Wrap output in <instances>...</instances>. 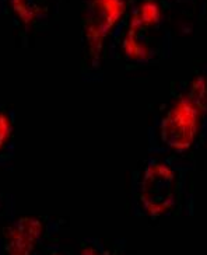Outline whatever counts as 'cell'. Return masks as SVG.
Here are the masks:
<instances>
[{"instance_id": "277c9868", "label": "cell", "mask_w": 207, "mask_h": 255, "mask_svg": "<svg viewBox=\"0 0 207 255\" xmlns=\"http://www.w3.org/2000/svg\"><path fill=\"white\" fill-rule=\"evenodd\" d=\"M177 173L170 164L150 161L140 181L141 206L155 218L167 213L177 201Z\"/></svg>"}, {"instance_id": "5b68a950", "label": "cell", "mask_w": 207, "mask_h": 255, "mask_svg": "<svg viewBox=\"0 0 207 255\" xmlns=\"http://www.w3.org/2000/svg\"><path fill=\"white\" fill-rule=\"evenodd\" d=\"M44 225L38 218L22 216L8 227L4 237L6 255H34Z\"/></svg>"}, {"instance_id": "7a4b0ae2", "label": "cell", "mask_w": 207, "mask_h": 255, "mask_svg": "<svg viewBox=\"0 0 207 255\" xmlns=\"http://www.w3.org/2000/svg\"><path fill=\"white\" fill-rule=\"evenodd\" d=\"M163 20V10L155 0H143L132 13L122 39L126 58L133 62H147L151 58L154 35Z\"/></svg>"}, {"instance_id": "8992f818", "label": "cell", "mask_w": 207, "mask_h": 255, "mask_svg": "<svg viewBox=\"0 0 207 255\" xmlns=\"http://www.w3.org/2000/svg\"><path fill=\"white\" fill-rule=\"evenodd\" d=\"M52 3L53 0H10L15 17L25 25H31L44 17Z\"/></svg>"}, {"instance_id": "52a82bcc", "label": "cell", "mask_w": 207, "mask_h": 255, "mask_svg": "<svg viewBox=\"0 0 207 255\" xmlns=\"http://www.w3.org/2000/svg\"><path fill=\"white\" fill-rule=\"evenodd\" d=\"M14 130V124L7 113L0 111V151L4 149V146L10 140V136Z\"/></svg>"}, {"instance_id": "3957f363", "label": "cell", "mask_w": 207, "mask_h": 255, "mask_svg": "<svg viewBox=\"0 0 207 255\" xmlns=\"http://www.w3.org/2000/svg\"><path fill=\"white\" fill-rule=\"evenodd\" d=\"M126 11L125 0H89L83 17V34L90 56L98 62L108 35Z\"/></svg>"}, {"instance_id": "6da1fadb", "label": "cell", "mask_w": 207, "mask_h": 255, "mask_svg": "<svg viewBox=\"0 0 207 255\" xmlns=\"http://www.w3.org/2000/svg\"><path fill=\"white\" fill-rule=\"evenodd\" d=\"M207 94L206 79L193 80L191 96H182L172 104L164 115L160 125V135L168 147L175 151L188 150L199 133L202 121V100L199 96Z\"/></svg>"}]
</instances>
